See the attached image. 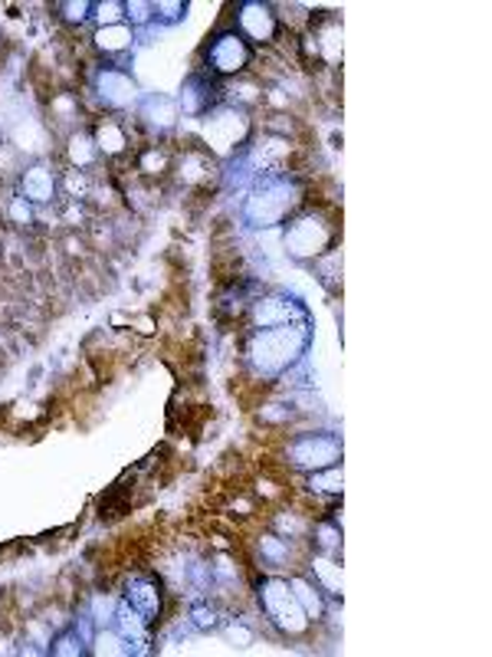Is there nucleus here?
<instances>
[{"mask_svg":"<svg viewBox=\"0 0 492 657\" xmlns=\"http://www.w3.org/2000/svg\"><path fill=\"white\" fill-rule=\"evenodd\" d=\"M309 342H312L309 319H302V322H286V326L253 329V332H250V346H247L250 369H253L260 378H279V375H286L293 365L302 362V355L309 352Z\"/></svg>","mask_w":492,"mask_h":657,"instance_id":"nucleus-1","label":"nucleus"},{"mask_svg":"<svg viewBox=\"0 0 492 657\" xmlns=\"http://www.w3.org/2000/svg\"><path fill=\"white\" fill-rule=\"evenodd\" d=\"M299 181L289 174H266L243 201V220L250 227H276L299 204Z\"/></svg>","mask_w":492,"mask_h":657,"instance_id":"nucleus-2","label":"nucleus"},{"mask_svg":"<svg viewBox=\"0 0 492 657\" xmlns=\"http://www.w3.org/2000/svg\"><path fill=\"white\" fill-rule=\"evenodd\" d=\"M342 461V438L329 431H309L299 434L289 444V464L302 474H319L329 471Z\"/></svg>","mask_w":492,"mask_h":657,"instance_id":"nucleus-3","label":"nucleus"},{"mask_svg":"<svg viewBox=\"0 0 492 657\" xmlns=\"http://www.w3.org/2000/svg\"><path fill=\"white\" fill-rule=\"evenodd\" d=\"M260 602H263V612L270 615V622L289 635H299L306 625H309V615L296 596V589L289 582H279V579H270L260 586Z\"/></svg>","mask_w":492,"mask_h":657,"instance_id":"nucleus-4","label":"nucleus"},{"mask_svg":"<svg viewBox=\"0 0 492 657\" xmlns=\"http://www.w3.org/2000/svg\"><path fill=\"white\" fill-rule=\"evenodd\" d=\"M250 59H253V46L237 30L217 33L207 46V69L217 76H233V72L247 69Z\"/></svg>","mask_w":492,"mask_h":657,"instance_id":"nucleus-5","label":"nucleus"},{"mask_svg":"<svg viewBox=\"0 0 492 657\" xmlns=\"http://www.w3.org/2000/svg\"><path fill=\"white\" fill-rule=\"evenodd\" d=\"M309 319V309L302 306L299 296L276 290L266 293L256 306H253V329H266V326H286V322H302Z\"/></svg>","mask_w":492,"mask_h":657,"instance_id":"nucleus-6","label":"nucleus"},{"mask_svg":"<svg viewBox=\"0 0 492 657\" xmlns=\"http://www.w3.org/2000/svg\"><path fill=\"white\" fill-rule=\"evenodd\" d=\"M237 23H240L237 33H240L243 39H250V46H253V43H270V39L276 36V30H279V20H276L273 7L263 3V0H247V3H240Z\"/></svg>","mask_w":492,"mask_h":657,"instance_id":"nucleus-7","label":"nucleus"},{"mask_svg":"<svg viewBox=\"0 0 492 657\" xmlns=\"http://www.w3.org/2000/svg\"><path fill=\"white\" fill-rule=\"evenodd\" d=\"M329 240H332V230H329V224H325L322 217H316V214L296 220L293 230H289V237H286L293 257H316V253H322V247H325Z\"/></svg>","mask_w":492,"mask_h":657,"instance_id":"nucleus-8","label":"nucleus"},{"mask_svg":"<svg viewBox=\"0 0 492 657\" xmlns=\"http://www.w3.org/2000/svg\"><path fill=\"white\" fill-rule=\"evenodd\" d=\"M125 602L148 622L161 615V586L151 576H135L125 589Z\"/></svg>","mask_w":492,"mask_h":657,"instance_id":"nucleus-9","label":"nucleus"},{"mask_svg":"<svg viewBox=\"0 0 492 657\" xmlns=\"http://www.w3.org/2000/svg\"><path fill=\"white\" fill-rule=\"evenodd\" d=\"M20 197L26 204H46L56 197V174L46 165H30L20 174Z\"/></svg>","mask_w":492,"mask_h":657,"instance_id":"nucleus-10","label":"nucleus"},{"mask_svg":"<svg viewBox=\"0 0 492 657\" xmlns=\"http://www.w3.org/2000/svg\"><path fill=\"white\" fill-rule=\"evenodd\" d=\"M95 86H99V95H102L108 105H128V102L135 99V82H131V76L122 72V69H102L99 79H95Z\"/></svg>","mask_w":492,"mask_h":657,"instance_id":"nucleus-11","label":"nucleus"},{"mask_svg":"<svg viewBox=\"0 0 492 657\" xmlns=\"http://www.w3.org/2000/svg\"><path fill=\"white\" fill-rule=\"evenodd\" d=\"M95 43L105 53H122V49L131 46V26L128 23H108L95 33Z\"/></svg>","mask_w":492,"mask_h":657,"instance_id":"nucleus-12","label":"nucleus"},{"mask_svg":"<svg viewBox=\"0 0 492 657\" xmlns=\"http://www.w3.org/2000/svg\"><path fill=\"white\" fill-rule=\"evenodd\" d=\"M53 655H89V648H85V638H79V628H72V632H66V635H59V638L53 642Z\"/></svg>","mask_w":492,"mask_h":657,"instance_id":"nucleus-13","label":"nucleus"},{"mask_svg":"<svg viewBox=\"0 0 492 657\" xmlns=\"http://www.w3.org/2000/svg\"><path fill=\"white\" fill-rule=\"evenodd\" d=\"M59 10H62L66 20H72V23H85V20L92 16L89 10H95V3H85V0H82V3H59Z\"/></svg>","mask_w":492,"mask_h":657,"instance_id":"nucleus-14","label":"nucleus"}]
</instances>
